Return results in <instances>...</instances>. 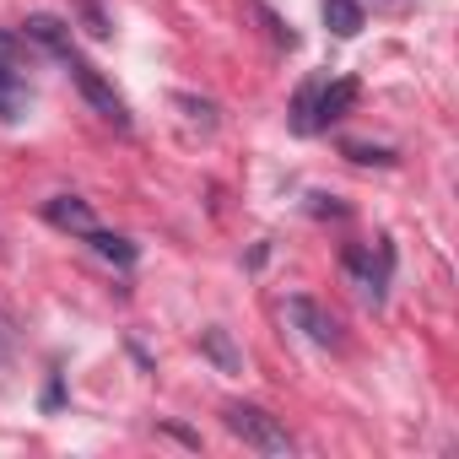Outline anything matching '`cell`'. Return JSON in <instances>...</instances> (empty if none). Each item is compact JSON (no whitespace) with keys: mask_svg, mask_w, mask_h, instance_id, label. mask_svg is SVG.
<instances>
[{"mask_svg":"<svg viewBox=\"0 0 459 459\" xmlns=\"http://www.w3.org/2000/svg\"><path fill=\"white\" fill-rule=\"evenodd\" d=\"M351 103H357V82H346V76H341V82H308V87L298 92V103H292V130H298V135H314V130L346 119Z\"/></svg>","mask_w":459,"mask_h":459,"instance_id":"6da1fadb","label":"cell"},{"mask_svg":"<svg viewBox=\"0 0 459 459\" xmlns=\"http://www.w3.org/2000/svg\"><path fill=\"white\" fill-rule=\"evenodd\" d=\"M221 421H227V432H233V437H244L260 454H292V432L271 411H260V405H227Z\"/></svg>","mask_w":459,"mask_h":459,"instance_id":"7a4b0ae2","label":"cell"},{"mask_svg":"<svg viewBox=\"0 0 459 459\" xmlns=\"http://www.w3.org/2000/svg\"><path fill=\"white\" fill-rule=\"evenodd\" d=\"M389 265H394V255H389V244H351L346 255H341V271H346V281L362 292V298H384V287H389Z\"/></svg>","mask_w":459,"mask_h":459,"instance_id":"3957f363","label":"cell"},{"mask_svg":"<svg viewBox=\"0 0 459 459\" xmlns=\"http://www.w3.org/2000/svg\"><path fill=\"white\" fill-rule=\"evenodd\" d=\"M71 60V76H76V87H82V98L108 119V125H119V130H130V108H125V98L114 92V82L98 71V65H87V60H76V55H65Z\"/></svg>","mask_w":459,"mask_h":459,"instance_id":"277c9868","label":"cell"},{"mask_svg":"<svg viewBox=\"0 0 459 459\" xmlns=\"http://www.w3.org/2000/svg\"><path fill=\"white\" fill-rule=\"evenodd\" d=\"M287 319H292L314 346H341V325H335V314H330L325 303H314V298H287Z\"/></svg>","mask_w":459,"mask_h":459,"instance_id":"5b68a950","label":"cell"},{"mask_svg":"<svg viewBox=\"0 0 459 459\" xmlns=\"http://www.w3.org/2000/svg\"><path fill=\"white\" fill-rule=\"evenodd\" d=\"M44 221L49 227H60V233H76V238H87L92 233V205L87 200H76V195H55V200H44Z\"/></svg>","mask_w":459,"mask_h":459,"instance_id":"8992f818","label":"cell"},{"mask_svg":"<svg viewBox=\"0 0 459 459\" xmlns=\"http://www.w3.org/2000/svg\"><path fill=\"white\" fill-rule=\"evenodd\" d=\"M22 39H28V44H39V49H49V55H60V60H65V55H76V49H71V28H65L60 17H49V12L28 17V22H22Z\"/></svg>","mask_w":459,"mask_h":459,"instance_id":"52a82bcc","label":"cell"},{"mask_svg":"<svg viewBox=\"0 0 459 459\" xmlns=\"http://www.w3.org/2000/svg\"><path fill=\"white\" fill-rule=\"evenodd\" d=\"M28 103H33L28 76H17L12 65H0V119H22V114H28Z\"/></svg>","mask_w":459,"mask_h":459,"instance_id":"ba28073f","label":"cell"},{"mask_svg":"<svg viewBox=\"0 0 459 459\" xmlns=\"http://www.w3.org/2000/svg\"><path fill=\"white\" fill-rule=\"evenodd\" d=\"M200 351H205L221 373H244V351L227 341V330H200Z\"/></svg>","mask_w":459,"mask_h":459,"instance_id":"9c48e42d","label":"cell"},{"mask_svg":"<svg viewBox=\"0 0 459 459\" xmlns=\"http://www.w3.org/2000/svg\"><path fill=\"white\" fill-rule=\"evenodd\" d=\"M325 28L335 39H357L362 33V6L357 0H325Z\"/></svg>","mask_w":459,"mask_h":459,"instance_id":"30bf717a","label":"cell"},{"mask_svg":"<svg viewBox=\"0 0 459 459\" xmlns=\"http://www.w3.org/2000/svg\"><path fill=\"white\" fill-rule=\"evenodd\" d=\"M87 244H92V249H98L103 260H114V265H135V255H141V249H135L130 238H119V233H98V227L87 233Z\"/></svg>","mask_w":459,"mask_h":459,"instance_id":"8fae6325","label":"cell"},{"mask_svg":"<svg viewBox=\"0 0 459 459\" xmlns=\"http://www.w3.org/2000/svg\"><path fill=\"white\" fill-rule=\"evenodd\" d=\"M22 60H28V39H22V33H6V28H0V65H12V71H17Z\"/></svg>","mask_w":459,"mask_h":459,"instance_id":"7c38bea8","label":"cell"},{"mask_svg":"<svg viewBox=\"0 0 459 459\" xmlns=\"http://www.w3.org/2000/svg\"><path fill=\"white\" fill-rule=\"evenodd\" d=\"M255 17H260V22L271 28V39H276V44H287V49L298 44V33H292V28H287V22H281V17H276L271 6H260V0H255Z\"/></svg>","mask_w":459,"mask_h":459,"instance_id":"4fadbf2b","label":"cell"},{"mask_svg":"<svg viewBox=\"0 0 459 459\" xmlns=\"http://www.w3.org/2000/svg\"><path fill=\"white\" fill-rule=\"evenodd\" d=\"M82 12H87V33H92V39H108V22H103V12H98V0H82Z\"/></svg>","mask_w":459,"mask_h":459,"instance_id":"5bb4252c","label":"cell"},{"mask_svg":"<svg viewBox=\"0 0 459 459\" xmlns=\"http://www.w3.org/2000/svg\"><path fill=\"white\" fill-rule=\"evenodd\" d=\"M346 157H351V162H394V157L378 152V146H346Z\"/></svg>","mask_w":459,"mask_h":459,"instance_id":"9a60e30c","label":"cell"},{"mask_svg":"<svg viewBox=\"0 0 459 459\" xmlns=\"http://www.w3.org/2000/svg\"><path fill=\"white\" fill-rule=\"evenodd\" d=\"M6 362H12V330L0 325V373H6Z\"/></svg>","mask_w":459,"mask_h":459,"instance_id":"2e32d148","label":"cell"}]
</instances>
